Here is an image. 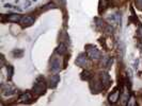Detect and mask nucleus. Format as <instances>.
Wrapping results in <instances>:
<instances>
[{
	"label": "nucleus",
	"instance_id": "nucleus-4",
	"mask_svg": "<svg viewBox=\"0 0 142 106\" xmlns=\"http://www.w3.org/2000/svg\"><path fill=\"white\" fill-rule=\"evenodd\" d=\"M119 98H120V91L119 90H114L113 92L110 95L109 97V100L111 103H116L118 100H119Z\"/></svg>",
	"mask_w": 142,
	"mask_h": 106
},
{
	"label": "nucleus",
	"instance_id": "nucleus-8",
	"mask_svg": "<svg viewBox=\"0 0 142 106\" xmlns=\"http://www.w3.org/2000/svg\"><path fill=\"white\" fill-rule=\"evenodd\" d=\"M60 63H59V61L58 60H55L52 63H51V70L54 72H57V71H59L60 70Z\"/></svg>",
	"mask_w": 142,
	"mask_h": 106
},
{
	"label": "nucleus",
	"instance_id": "nucleus-6",
	"mask_svg": "<svg viewBox=\"0 0 142 106\" xmlns=\"http://www.w3.org/2000/svg\"><path fill=\"white\" fill-rule=\"evenodd\" d=\"M101 77H102L103 84H105V87H108L109 84H110V77H109V75L107 73H102Z\"/></svg>",
	"mask_w": 142,
	"mask_h": 106
},
{
	"label": "nucleus",
	"instance_id": "nucleus-10",
	"mask_svg": "<svg viewBox=\"0 0 142 106\" xmlns=\"http://www.w3.org/2000/svg\"><path fill=\"white\" fill-rule=\"evenodd\" d=\"M31 99H32V96H31L29 92H26V93H24V95L20 96L19 100H20V101H23V102H26V101L31 100Z\"/></svg>",
	"mask_w": 142,
	"mask_h": 106
},
{
	"label": "nucleus",
	"instance_id": "nucleus-3",
	"mask_svg": "<svg viewBox=\"0 0 142 106\" xmlns=\"http://www.w3.org/2000/svg\"><path fill=\"white\" fill-rule=\"evenodd\" d=\"M22 22L24 23V26H31L32 23H34V18L31 16H25L22 18Z\"/></svg>",
	"mask_w": 142,
	"mask_h": 106
},
{
	"label": "nucleus",
	"instance_id": "nucleus-9",
	"mask_svg": "<svg viewBox=\"0 0 142 106\" xmlns=\"http://www.w3.org/2000/svg\"><path fill=\"white\" fill-rule=\"evenodd\" d=\"M59 81H60L59 75H54V76H51L50 77V86L51 87H56Z\"/></svg>",
	"mask_w": 142,
	"mask_h": 106
},
{
	"label": "nucleus",
	"instance_id": "nucleus-5",
	"mask_svg": "<svg viewBox=\"0 0 142 106\" xmlns=\"http://www.w3.org/2000/svg\"><path fill=\"white\" fill-rule=\"evenodd\" d=\"M76 64H77V65H79V66H84V65H86V64H87L86 55H83V54L79 55V57H78L77 61H76Z\"/></svg>",
	"mask_w": 142,
	"mask_h": 106
},
{
	"label": "nucleus",
	"instance_id": "nucleus-2",
	"mask_svg": "<svg viewBox=\"0 0 142 106\" xmlns=\"http://www.w3.org/2000/svg\"><path fill=\"white\" fill-rule=\"evenodd\" d=\"M87 55L92 60H97V58L101 57V53H99V51L93 46H88L87 47Z\"/></svg>",
	"mask_w": 142,
	"mask_h": 106
},
{
	"label": "nucleus",
	"instance_id": "nucleus-1",
	"mask_svg": "<svg viewBox=\"0 0 142 106\" xmlns=\"http://www.w3.org/2000/svg\"><path fill=\"white\" fill-rule=\"evenodd\" d=\"M33 89H34L35 92H38V93H44L45 90H46V84L44 82V79L39 77V79L37 80V82L34 83Z\"/></svg>",
	"mask_w": 142,
	"mask_h": 106
},
{
	"label": "nucleus",
	"instance_id": "nucleus-11",
	"mask_svg": "<svg viewBox=\"0 0 142 106\" xmlns=\"http://www.w3.org/2000/svg\"><path fill=\"white\" fill-rule=\"evenodd\" d=\"M57 52H58L59 54H64L65 52H66V48H65V46L64 45H60V47L57 49Z\"/></svg>",
	"mask_w": 142,
	"mask_h": 106
},
{
	"label": "nucleus",
	"instance_id": "nucleus-7",
	"mask_svg": "<svg viewBox=\"0 0 142 106\" xmlns=\"http://www.w3.org/2000/svg\"><path fill=\"white\" fill-rule=\"evenodd\" d=\"M8 20L9 21H13V22H18V21L22 20V16L17 15V14H12V15L8 16Z\"/></svg>",
	"mask_w": 142,
	"mask_h": 106
}]
</instances>
